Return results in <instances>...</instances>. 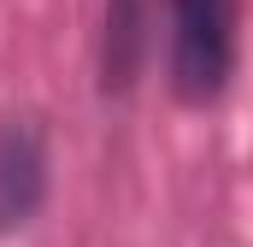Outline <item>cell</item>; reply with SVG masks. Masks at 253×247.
Wrapping results in <instances>:
<instances>
[{"instance_id": "3957f363", "label": "cell", "mask_w": 253, "mask_h": 247, "mask_svg": "<svg viewBox=\"0 0 253 247\" xmlns=\"http://www.w3.org/2000/svg\"><path fill=\"white\" fill-rule=\"evenodd\" d=\"M147 47H153L147 0H106V12H100V94L106 100H124L141 82Z\"/></svg>"}, {"instance_id": "7a4b0ae2", "label": "cell", "mask_w": 253, "mask_h": 247, "mask_svg": "<svg viewBox=\"0 0 253 247\" xmlns=\"http://www.w3.org/2000/svg\"><path fill=\"white\" fill-rule=\"evenodd\" d=\"M53 183V147H47V124L30 112L0 118V242L30 230L47 206Z\"/></svg>"}, {"instance_id": "6da1fadb", "label": "cell", "mask_w": 253, "mask_h": 247, "mask_svg": "<svg viewBox=\"0 0 253 247\" xmlns=\"http://www.w3.org/2000/svg\"><path fill=\"white\" fill-rule=\"evenodd\" d=\"M236 0H171V94L183 106H212L224 100L230 77H236Z\"/></svg>"}]
</instances>
